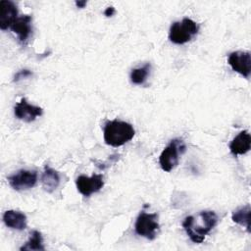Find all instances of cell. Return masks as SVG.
<instances>
[{"mask_svg":"<svg viewBox=\"0 0 251 251\" xmlns=\"http://www.w3.org/2000/svg\"><path fill=\"white\" fill-rule=\"evenodd\" d=\"M217 223L218 216L214 211H200L196 217L187 216L182 222V227L192 242L202 243Z\"/></svg>","mask_w":251,"mask_h":251,"instance_id":"1","label":"cell"},{"mask_svg":"<svg viewBox=\"0 0 251 251\" xmlns=\"http://www.w3.org/2000/svg\"><path fill=\"white\" fill-rule=\"evenodd\" d=\"M135 130L133 126L124 121H109L104 126V141L106 144L119 147L133 138Z\"/></svg>","mask_w":251,"mask_h":251,"instance_id":"2","label":"cell"},{"mask_svg":"<svg viewBox=\"0 0 251 251\" xmlns=\"http://www.w3.org/2000/svg\"><path fill=\"white\" fill-rule=\"evenodd\" d=\"M199 30L198 25L189 18L172 24L169 31V39L175 44H184L190 41Z\"/></svg>","mask_w":251,"mask_h":251,"instance_id":"3","label":"cell"},{"mask_svg":"<svg viewBox=\"0 0 251 251\" xmlns=\"http://www.w3.org/2000/svg\"><path fill=\"white\" fill-rule=\"evenodd\" d=\"M186 150L184 142L179 138H175L164 148L159 157V164L163 171L171 172L174 170L179 161V156Z\"/></svg>","mask_w":251,"mask_h":251,"instance_id":"4","label":"cell"},{"mask_svg":"<svg viewBox=\"0 0 251 251\" xmlns=\"http://www.w3.org/2000/svg\"><path fill=\"white\" fill-rule=\"evenodd\" d=\"M158 215L156 213H146L142 211L135 222L134 230L139 236L145 237L149 240L156 238L157 231L159 230Z\"/></svg>","mask_w":251,"mask_h":251,"instance_id":"5","label":"cell"},{"mask_svg":"<svg viewBox=\"0 0 251 251\" xmlns=\"http://www.w3.org/2000/svg\"><path fill=\"white\" fill-rule=\"evenodd\" d=\"M10 186L17 190H26L32 188L37 182V172L34 170H20L7 177Z\"/></svg>","mask_w":251,"mask_h":251,"instance_id":"6","label":"cell"},{"mask_svg":"<svg viewBox=\"0 0 251 251\" xmlns=\"http://www.w3.org/2000/svg\"><path fill=\"white\" fill-rule=\"evenodd\" d=\"M228 65L230 68L248 78L251 73V55L247 51H233L228 55Z\"/></svg>","mask_w":251,"mask_h":251,"instance_id":"7","label":"cell"},{"mask_svg":"<svg viewBox=\"0 0 251 251\" xmlns=\"http://www.w3.org/2000/svg\"><path fill=\"white\" fill-rule=\"evenodd\" d=\"M75 184L79 193L85 197H89L92 193L99 191L103 187V176L94 174L91 176H86L82 175L76 177Z\"/></svg>","mask_w":251,"mask_h":251,"instance_id":"8","label":"cell"},{"mask_svg":"<svg viewBox=\"0 0 251 251\" xmlns=\"http://www.w3.org/2000/svg\"><path fill=\"white\" fill-rule=\"evenodd\" d=\"M14 114L17 119L25 123H31L43 114V110L41 107L30 105L25 98H22L21 101L16 104Z\"/></svg>","mask_w":251,"mask_h":251,"instance_id":"9","label":"cell"},{"mask_svg":"<svg viewBox=\"0 0 251 251\" xmlns=\"http://www.w3.org/2000/svg\"><path fill=\"white\" fill-rule=\"evenodd\" d=\"M31 21H32L31 16L24 15V16L18 17L10 26L11 30L17 34L19 42L23 45H25L27 43V40L32 33Z\"/></svg>","mask_w":251,"mask_h":251,"instance_id":"10","label":"cell"},{"mask_svg":"<svg viewBox=\"0 0 251 251\" xmlns=\"http://www.w3.org/2000/svg\"><path fill=\"white\" fill-rule=\"evenodd\" d=\"M18 18L17 5L10 0L0 1V28L5 30L10 28L12 24Z\"/></svg>","mask_w":251,"mask_h":251,"instance_id":"11","label":"cell"},{"mask_svg":"<svg viewBox=\"0 0 251 251\" xmlns=\"http://www.w3.org/2000/svg\"><path fill=\"white\" fill-rule=\"evenodd\" d=\"M251 148V136L247 130L240 131L229 143L230 153L234 156L243 155Z\"/></svg>","mask_w":251,"mask_h":251,"instance_id":"12","label":"cell"},{"mask_svg":"<svg viewBox=\"0 0 251 251\" xmlns=\"http://www.w3.org/2000/svg\"><path fill=\"white\" fill-rule=\"evenodd\" d=\"M4 224L13 229L23 230L26 227V216L23 212L16 210H8L3 214Z\"/></svg>","mask_w":251,"mask_h":251,"instance_id":"13","label":"cell"},{"mask_svg":"<svg viewBox=\"0 0 251 251\" xmlns=\"http://www.w3.org/2000/svg\"><path fill=\"white\" fill-rule=\"evenodd\" d=\"M41 184L45 191H47L48 193H52L60 184L59 173L48 165H45L44 171L41 176Z\"/></svg>","mask_w":251,"mask_h":251,"instance_id":"14","label":"cell"},{"mask_svg":"<svg viewBox=\"0 0 251 251\" xmlns=\"http://www.w3.org/2000/svg\"><path fill=\"white\" fill-rule=\"evenodd\" d=\"M250 212H251L250 205L247 204L245 206L237 208L231 214L232 221L244 226L248 232H250Z\"/></svg>","mask_w":251,"mask_h":251,"instance_id":"15","label":"cell"},{"mask_svg":"<svg viewBox=\"0 0 251 251\" xmlns=\"http://www.w3.org/2000/svg\"><path fill=\"white\" fill-rule=\"evenodd\" d=\"M151 71V64L150 63H146L145 65H143L142 67L139 68H135L132 69L130 72V81L133 84H143L145 82V80L147 79L149 74Z\"/></svg>","mask_w":251,"mask_h":251,"instance_id":"16","label":"cell"},{"mask_svg":"<svg viewBox=\"0 0 251 251\" xmlns=\"http://www.w3.org/2000/svg\"><path fill=\"white\" fill-rule=\"evenodd\" d=\"M21 251L25 250H36V251H43L45 250L43 246V238L41 233L38 230H33L30 233L29 239L20 248Z\"/></svg>","mask_w":251,"mask_h":251,"instance_id":"17","label":"cell"},{"mask_svg":"<svg viewBox=\"0 0 251 251\" xmlns=\"http://www.w3.org/2000/svg\"><path fill=\"white\" fill-rule=\"evenodd\" d=\"M31 75H32V73L29 70H22V71H19L15 75L14 81H19V80H21L23 78H26V77L31 76Z\"/></svg>","mask_w":251,"mask_h":251,"instance_id":"18","label":"cell"},{"mask_svg":"<svg viewBox=\"0 0 251 251\" xmlns=\"http://www.w3.org/2000/svg\"><path fill=\"white\" fill-rule=\"evenodd\" d=\"M115 14V8L114 7H108V8H106V10L104 11V15L106 16V17H111V16H113Z\"/></svg>","mask_w":251,"mask_h":251,"instance_id":"19","label":"cell"},{"mask_svg":"<svg viewBox=\"0 0 251 251\" xmlns=\"http://www.w3.org/2000/svg\"><path fill=\"white\" fill-rule=\"evenodd\" d=\"M75 5L78 8H84L86 6V1L82 0V1H75Z\"/></svg>","mask_w":251,"mask_h":251,"instance_id":"20","label":"cell"}]
</instances>
